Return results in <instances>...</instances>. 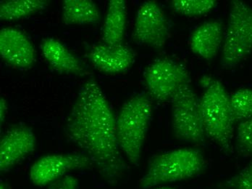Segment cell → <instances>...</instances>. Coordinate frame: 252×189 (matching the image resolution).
I'll use <instances>...</instances> for the list:
<instances>
[{
	"instance_id": "8",
	"label": "cell",
	"mask_w": 252,
	"mask_h": 189,
	"mask_svg": "<svg viewBox=\"0 0 252 189\" xmlns=\"http://www.w3.org/2000/svg\"><path fill=\"white\" fill-rule=\"evenodd\" d=\"M170 27L163 10L155 1H147L140 6L136 15L133 39L135 42L160 49L169 38Z\"/></svg>"
},
{
	"instance_id": "19",
	"label": "cell",
	"mask_w": 252,
	"mask_h": 189,
	"mask_svg": "<svg viewBox=\"0 0 252 189\" xmlns=\"http://www.w3.org/2000/svg\"><path fill=\"white\" fill-rule=\"evenodd\" d=\"M214 0H173L170 2L176 13L189 17H201L215 8Z\"/></svg>"
},
{
	"instance_id": "7",
	"label": "cell",
	"mask_w": 252,
	"mask_h": 189,
	"mask_svg": "<svg viewBox=\"0 0 252 189\" xmlns=\"http://www.w3.org/2000/svg\"><path fill=\"white\" fill-rule=\"evenodd\" d=\"M144 81L149 93L159 101H170L181 86L189 84L188 71L168 58L155 60L146 69Z\"/></svg>"
},
{
	"instance_id": "3",
	"label": "cell",
	"mask_w": 252,
	"mask_h": 189,
	"mask_svg": "<svg viewBox=\"0 0 252 189\" xmlns=\"http://www.w3.org/2000/svg\"><path fill=\"white\" fill-rule=\"evenodd\" d=\"M152 113L151 98L146 93H139L126 101L116 118L120 149L133 165L139 164Z\"/></svg>"
},
{
	"instance_id": "18",
	"label": "cell",
	"mask_w": 252,
	"mask_h": 189,
	"mask_svg": "<svg viewBox=\"0 0 252 189\" xmlns=\"http://www.w3.org/2000/svg\"><path fill=\"white\" fill-rule=\"evenodd\" d=\"M230 107L235 122L252 118V90L240 89L230 96Z\"/></svg>"
},
{
	"instance_id": "23",
	"label": "cell",
	"mask_w": 252,
	"mask_h": 189,
	"mask_svg": "<svg viewBox=\"0 0 252 189\" xmlns=\"http://www.w3.org/2000/svg\"><path fill=\"white\" fill-rule=\"evenodd\" d=\"M7 111H8V105H7V101H6L5 98L1 97V100H0V122H1V126L3 125L4 121H5Z\"/></svg>"
},
{
	"instance_id": "24",
	"label": "cell",
	"mask_w": 252,
	"mask_h": 189,
	"mask_svg": "<svg viewBox=\"0 0 252 189\" xmlns=\"http://www.w3.org/2000/svg\"><path fill=\"white\" fill-rule=\"evenodd\" d=\"M0 189H9L8 185L6 183L1 182V184H0Z\"/></svg>"
},
{
	"instance_id": "20",
	"label": "cell",
	"mask_w": 252,
	"mask_h": 189,
	"mask_svg": "<svg viewBox=\"0 0 252 189\" xmlns=\"http://www.w3.org/2000/svg\"><path fill=\"white\" fill-rule=\"evenodd\" d=\"M236 148L242 156H252V118L240 122L238 125Z\"/></svg>"
},
{
	"instance_id": "2",
	"label": "cell",
	"mask_w": 252,
	"mask_h": 189,
	"mask_svg": "<svg viewBox=\"0 0 252 189\" xmlns=\"http://www.w3.org/2000/svg\"><path fill=\"white\" fill-rule=\"evenodd\" d=\"M200 84L204 90L200 108L206 135L229 153L235 124L230 96L222 82L212 76H202Z\"/></svg>"
},
{
	"instance_id": "22",
	"label": "cell",
	"mask_w": 252,
	"mask_h": 189,
	"mask_svg": "<svg viewBox=\"0 0 252 189\" xmlns=\"http://www.w3.org/2000/svg\"><path fill=\"white\" fill-rule=\"evenodd\" d=\"M78 186L79 181L76 177L66 175L49 184L47 189H78Z\"/></svg>"
},
{
	"instance_id": "21",
	"label": "cell",
	"mask_w": 252,
	"mask_h": 189,
	"mask_svg": "<svg viewBox=\"0 0 252 189\" xmlns=\"http://www.w3.org/2000/svg\"><path fill=\"white\" fill-rule=\"evenodd\" d=\"M227 185L233 189H252V160L239 174L229 180Z\"/></svg>"
},
{
	"instance_id": "14",
	"label": "cell",
	"mask_w": 252,
	"mask_h": 189,
	"mask_svg": "<svg viewBox=\"0 0 252 189\" xmlns=\"http://www.w3.org/2000/svg\"><path fill=\"white\" fill-rule=\"evenodd\" d=\"M223 41V24L210 21L196 28L190 39L192 52L203 59L211 61L218 55Z\"/></svg>"
},
{
	"instance_id": "13",
	"label": "cell",
	"mask_w": 252,
	"mask_h": 189,
	"mask_svg": "<svg viewBox=\"0 0 252 189\" xmlns=\"http://www.w3.org/2000/svg\"><path fill=\"white\" fill-rule=\"evenodd\" d=\"M41 49L43 56L55 72L76 76L89 75L84 63L58 39H44L41 43Z\"/></svg>"
},
{
	"instance_id": "25",
	"label": "cell",
	"mask_w": 252,
	"mask_h": 189,
	"mask_svg": "<svg viewBox=\"0 0 252 189\" xmlns=\"http://www.w3.org/2000/svg\"><path fill=\"white\" fill-rule=\"evenodd\" d=\"M156 189H174L173 188H170V187H162V188Z\"/></svg>"
},
{
	"instance_id": "4",
	"label": "cell",
	"mask_w": 252,
	"mask_h": 189,
	"mask_svg": "<svg viewBox=\"0 0 252 189\" xmlns=\"http://www.w3.org/2000/svg\"><path fill=\"white\" fill-rule=\"evenodd\" d=\"M205 167V159L197 149L182 148L152 156L147 173L140 181L141 189L177 182L197 176Z\"/></svg>"
},
{
	"instance_id": "6",
	"label": "cell",
	"mask_w": 252,
	"mask_h": 189,
	"mask_svg": "<svg viewBox=\"0 0 252 189\" xmlns=\"http://www.w3.org/2000/svg\"><path fill=\"white\" fill-rule=\"evenodd\" d=\"M172 125L179 141L202 144L206 135L201 113L200 100L190 84L181 86L171 99Z\"/></svg>"
},
{
	"instance_id": "12",
	"label": "cell",
	"mask_w": 252,
	"mask_h": 189,
	"mask_svg": "<svg viewBox=\"0 0 252 189\" xmlns=\"http://www.w3.org/2000/svg\"><path fill=\"white\" fill-rule=\"evenodd\" d=\"M87 56L94 67L109 75L124 73L135 61L133 50L124 44H96L91 48Z\"/></svg>"
},
{
	"instance_id": "5",
	"label": "cell",
	"mask_w": 252,
	"mask_h": 189,
	"mask_svg": "<svg viewBox=\"0 0 252 189\" xmlns=\"http://www.w3.org/2000/svg\"><path fill=\"white\" fill-rule=\"evenodd\" d=\"M252 52V7L244 1L230 2L228 24L222 47L221 66L236 67Z\"/></svg>"
},
{
	"instance_id": "17",
	"label": "cell",
	"mask_w": 252,
	"mask_h": 189,
	"mask_svg": "<svg viewBox=\"0 0 252 189\" xmlns=\"http://www.w3.org/2000/svg\"><path fill=\"white\" fill-rule=\"evenodd\" d=\"M48 1L44 0H10L1 1L0 19L2 21H15L32 16L44 10Z\"/></svg>"
},
{
	"instance_id": "9",
	"label": "cell",
	"mask_w": 252,
	"mask_h": 189,
	"mask_svg": "<svg viewBox=\"0 0 252 189\" xmlns=\"http://www.w3.org/2000/svg\"><path fill=\"white\" fill-rule=\"evenodd\" d=\"M92 166L94 163L85 153L47 155L40 158L31 167V181L37 187H46L68 172L89 169Z\"/></svg>"
},
{
	"instance_id": "15",
	"label": "cell",
	"mask_w": 252,
	"mask_h": 189,
	"mask_svg": "<svg viewBox=\"0 0 252 189\" xmlns=\"http://www.w3.org/2000/svg\"><path fill=\"white\" fill-rule=\"evenodd\" d=\"M127 23V4L124 0L109 1L102 29L104 44L117 46L123 44Z\"/></svg>"
},
{
	"instance_id": "1",
	"label": "cell",
	"mask_w": 252,
	"mask_h": 189,
	"mask_svg": "<svg viewBox=\"0 0 252 189\" xmlns=\"http://www.w3.org/2000/svg\"><path fill=\"white\" fill-rule=\"evenodd\" d=\"M67 138L84 151L108 184L122 177L126 164L117 138L116 118L93 78L83 83L65 122Z\"/></svg>"
},
{
	"instance_id": "16",
	"label": "cell",
	"mask_w": 252,
	"mask_h": 189,
	"mask_svg": "<svg viewBox=\"0 0 252 189\" xmlns=\"http://www.w3.org/2000/svg\"><path fill=\"white\" fill-rule=\"evenodd\" d=\"M62 21L66 25L97 24L100 12L96 3L91 0H64Z\"/></svg>"
},
{
	"instance_id": "10",
	"label": "cell",
	"mask_w": 252,
	"mask_h": 189,
	"mask_svg": "<svg viewBox=\"0 0 252 189\" xmlns=\"http://www.w3.org/2000/svg\"><path fill=\"white\" fill-rule=\"evenodd\" d=\"M36 139L33 130L26 124L12 126L0 141V171L7 173L36 149Z\"/></svg>"
},
{
	"instance_id": "11",
	"label": "cell",
	"mask_w": 252,
	"mask_h": 189,
	"mask_svg": "<svg viewBox=\"0 0 252 189\" xmlns=\"http://www.w3.org/2000/svg\"><path fill=\"white\" fill-rule=\"evenodd\" d=\"M0 55L6 64L18 69H30L36 61L33 43L16 28H3L0 32Z\"/></svg>"
}]
</instances>
